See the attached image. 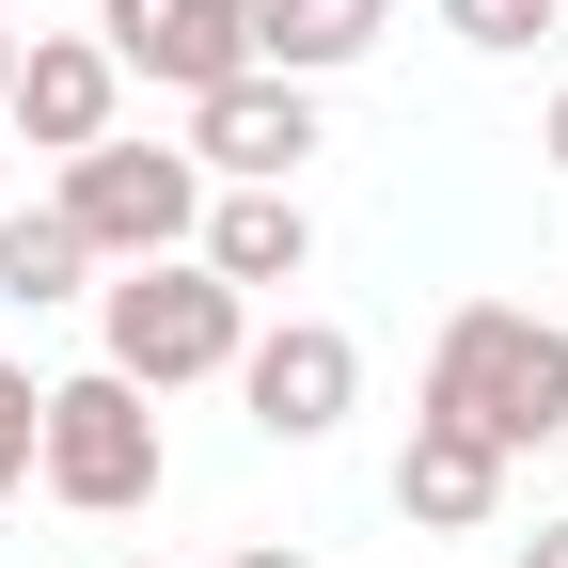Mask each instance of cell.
Returning a JSON list of instances; mask_svg holds the SVG:
<instances>
[{
    "label": "cell",
    "instance_id": "obj_1",
    "mask_svg": "<svg viewBox=\"0 0 568 568\" xmlns=\"http://www.w3.org/2000/svg\"><path fill=\"white\" fill-rule=\"evenodd\" d=\"M410 410L474 426L489 458H537V443H568V332H552L537 301H458L443 347H426V395H410Z\"/></svg>",
    "mask_w": 568,
    "mask_h": 568
},
{
    "label": "cell",
    "instance_id": "obj_2",
    "mask_svg": "<svg viewBox=\"0 0 568 568\" xmlns=\"http://www.w3.org/2000/svg\"><path fill=\"white\" fill-rule=\"evenodd\" d=\"M237 347H253V301L205 253H142L95 284V364L142 379V395H190V379H237Z\"/></svg>",
    "mask_w": 568,
    "mask_h": 568
},
{
    "label": "cell",
    "instance_id": "obj_3",
    "mask_svg": "<svg viewBox=\"0 0 568 568\" xmlns=\"http://www.w3.org/2000/svg\"><path fill=\"white\" fill-rule=\"evenodd\" d=\"M159 474H174V443H159V395H142V379H111V364L48 379V458H32L48 506L126 521V506H159Z\"/></svg>",
    "mask_w": 568,
    "mask_h": 568
},
{
    "label": "cell",
    "instance_id": "obj_4",
    "mask_svg": "<svg viewBox=\"0 0 568 568\" xmlns=\"http://www.w3.org/2000/svg\"><path fill=\"white\" fill-rule=\"evenodd\" d=\"M63 222H80L95 237V268H142V253H190L205 237V159H190V142H95V159H63Z\"/></svg>",
    "mask_w": 568,
    "mask_h": 568
},
{
    "label": "cell",
    "instance_id": "obj_5",
    "mask_svg": "<svg viewBox=\"0 0 568 568\" xmlns=\"http://www.w3.org/2000/svg\"><path fill=\"white\" fill-rule=\"evenodd\" d=\"M237 410L268 426V443H332V426L364 410V347H347L332 316H268L237 347Z\"/></svg>",
    "mask_w": 568,
    "mask_h": 568
},
{
    "label": "cell",
    "instance_id": "obj_6",
    "mask_svg": "<svg viewBox=\"0 0 568 568\" xmlns=\"http://www.w3.org/2000/svg\"><path fill=\"white\" fill-rule=\"evenodd\" d=\"M0 126H17L48 174L95 159V142L126 126V63H111V32H17V111H0Z\"/></svg>",
    "mask_w": 568,
    "mask_h": 568
},
{
    "label": "cell",
    "instance_id": "obj_7",
    "mask_svg": "<svg viewBox=\"0 0 568 568\" xmlns=\"http://www.w3.org/2000/svg\"><path fill=\"white\" fill-rule=\"evenodd\" d=\"M190 159H205V190H301V159H316V80H222V95H190Z\"/></svg>",
    "mask_w": 568,
    "mask_h": 568
},
{
    "label": "cell",
    "instance_id": "obj_8",
    "mask_svg": "<svg viewBox=\"0 0 568 568\" xmlns=\"http://www.w3.org/2000/svg\"><path fill=\"white\" fill-rule=\"evenodd\" d=\"M95 32H111L126 80H159V95L253 80V0H95Z\"/></svg>",
    "mask_w": 568,
    "mask_h": 568
},
{
    "label": "cell",
    "instance_id": "obj_9",
    "mask_svg": "<svg viewBox=\"0 0 568 568\" xmlns=\"http://www.w3.org/2000/svg\"><path fill=\"white\" fill-rule=\"evenodd\" d=\"M506 474H521V458H489L474 426L410 410V443H395V521H410V537H489V521H506Z\"/></svg>",
    "mask_w": 568,
    "mask_h": 568
},
{
    "label": "cell",
    "instance_id": "obj_10",
    "mask_svg": "<svg viewBox=\"0 0 568 568\" xmlns=\"http://www.w3.org/2000/svg\"><path fill=\"white\" fill-rule=\"evenodd\" d=\"M205 268L237 284V301H284V284L316 268V205L301 190H205V237H190Z\"/></svg>",
    "mask_w": 568,
    "mask_h": 568
},
{
    "label": "cell",
    "instance_id": "obj_11",
    "mask_svg": "<svg viewBox=\"0 0 568 568\" xmlns=\"http://www.w3.org/2000/svg\"><path fill=\"white\" fill-rule=\"evenodd\" d=\"M395 32V0H253V63L268 80H332V63H364Z\"/></svg>",
    "mask_w": 568,
    "mask_h": 568
},
{
    "label": "cell",
    "instance_id": "obj_12",
    "mask_svg": "<svg viewBox=\"0 0 568 568\" xmlns=\"http://www.w3.org/2000/svg\"><path fill=\"white\" fill-rule=\"evenodd\" d=\"M95 237L63 222V205H0V301H95Z\"/></svg>",
    "mask_w": 568,
    "mask_h": 568
},
{
    "label": "cell",
    "instance_id": "obj_13",
    "mask_svg": "<svg viewBox=\"0 0 568 568\" xmlns=\"http://www.w3.org/2000/svg\"><path fill=\"white\" fill-rule=\"evenodd\" d=\"M32 458H48V379H32V364H0V506L32 489Z\"/></svg>",
    "mask_w": 568,
    "mask_h": 568
},
{
    "label": "cell",
    "instance_id": "obj_14",
    "mask_svg": "<svg viewBox=\"0 0 568 568\" xmlns=\"http://www.w3.org/2000/svg\"><path fill=\"white\" fill-rule=\"evenodd\" d=\"M443 32H458L474 63H521V48L552 32V0H443Z\"/></svg>",
    "mask_w": 568,
    "mask_h": 568
},
{
    "label": "cell",
    "instance_id": "obj_15",
    "mask_svg": "<svg viewBox=\"0 0 568 568\" xmlns=\"http://www.w3.org/2000/svg\"><path fill=\"white\" fill-rule=\"evenodd\" d=\"M537 159H552V174H568V80H552V111H537Z\"/></svg>",
    "mask_w": 568,
    "mask_h": 568
},
{
    "label": "cell",
    "instance_id": "obj_16",
    "mask_svg": "<svg viewBox=\"0 0 568 568\" xmlns=\"http://www.w3.org/2000/svg\"><path fill=\"white\" fill-rule=\"evenodd\" d=\"M521 568H568V521H537V537H521Z\"/></svg>",
    "mask_w": 568,
    "mask_h": 568
},
{
    "label": "cell",
    "instance_id": "obj_17",
    "mask_svg": "<svg viewBox=\"0 0 568 568\" xmlns=\"http://www.w3.org/2000/svg\"><path fill=\"white\" fill-rule=\"evenodd\" d=\"M222 568H316V552H222Z\"/></svg>",
    "mask_w": 568,
    "mask_h": 568
},
{
    "label": "cell",
    "instance_id": "obj_18",
    "mask_svg": "<svg viewBox=\"0 0 568 568\" xmlns=\"http://www.w3.org/2000/svg\"><path fill=\"white\" fill-rule=\"evenodd\" d=\"M0 111H17V32H0Z\"/></svg>",
    "mask_w": 568,
    "mask_h": 568
},
{
    "label": "cell",
    "instance_id": "obj_19",
    "mask_svg": "<svg viewBox=\"0 0 568 568\" xmlns=\"http://www.w3.org/2000/svg\"><path fill=\"white\" fill-rule=\"evenodd\" d=\"M0 205H17V159H0Z\"/></svg>",
    "mask_w": 568,
    "mask_h": 568
},
{
    "label": "cell",
    "instance_id": "obj_20",
    "mask_svg": "<svg viewBox=\"0 0 568 568\" xmlns=\"http://www.w3.org/2000/svg\"><path fill=\"white\" fill-rule=\"evenodd\" d=\"M0 32H17V0H0Z\"/></svg>",
    "mask_w": 568,
    "mask_h": 568
},
{
    "label": "cell",
    "instance_id": "obj_21",
    "mask_svg": "<svg viewBox=\"0 0 568 568\" xmlns=\"http://www.w3.org/2000/svg\"><path fill=\"white\" fill-rule=\"evenodd\" d=\"M126 568H142V552H126Z\"/></svg>",
    "mask_w": 568,
    "mask_h": 568
}]
</instances>
